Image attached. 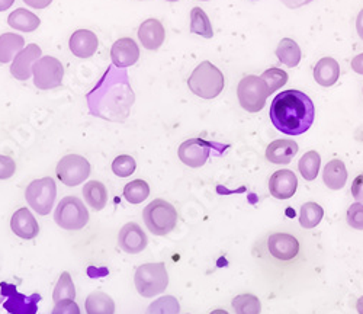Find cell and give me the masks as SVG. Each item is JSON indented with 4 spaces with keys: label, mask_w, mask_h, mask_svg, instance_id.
<instances>
[{
    "label": "cell",
    "mask_w": 363,
    "mask_h": 314,
    "mask_svg": "<svg viewBox=\"0 0 363 314\" xmlns=\"http://www.w3.org/2000/svg\"><path fill=\"white\" fill-rule=\"evenodd\" d=\"M269 117L278 131L286 136H301L311 129L315 108L306 93L289 89L277 95L270 105Z\"/></svg>",
    "instance_id": "1"
},
{
    "label": "cell",
    "mask_w": 363,
    "mask_h": 314,
    "mask_svg": "<svg viewBox=\"0 0 363 314\" xmlns=\"http://www.w3.org/2000/svg\"><path fill=\"white\" fill-rule=\"evenodd\" d=\"M188 86L194 95L202 99H214L224 90L225 79L221 70L213 63L202 61L192 72Z\"/></svg>",
    "instance_id": "2"
},
{
    "label": "cell",
    "mask_w": 363,
    "mask_h": 314,
    "mask_svg": "<svg viewBox=\"0 0 363 314\" xmlns=\"http://www.w3.org/2000/svg\"><path fill=\"white\" fill-rule=\"evenodd\" d=\"M135 288L145 298L156 297L169 287V274L163 262L144 264L137 268L134 275Z\"/></svg>",
    "instance_id": "3"
},
{
    "label": "cell",
    "mask_w": 363,
    "mask_h": 314,
    "mask_svg": "<svg viewBox=\"0 0 363 314\" xmlns=\"http://www.w3.org/2000/svg\"><path fill=\"white\" fill-rule=\"evenodd\" d=\"M147 229L155 236H166L172 233L177 224V211L166 200L151 201L143 211Z\"/></svg>",
    "instance_id": "4"
},
{
    "label": "cell",
    "mask_w": 363,
    "mask_h": 314,
    "mask_svg": "<svg viewBox=\"0 0 363 314\" xmlns=\"http://www.w3.org/2000/svg\"><path fill=\"white\" fill-rule=\"evenodd\" d=\"M269 95L270 92L266 82L255 75H249L241 79L237 87V97L241 108L252 114H256L264 108Z\"/></svg>",
    "instance_id": "5"
},
{
    "label": "cell",
    "mask_w": 363,
    "mask_h": 314,
    "mask_svg": "<svg viewBox=\"0 0 363 314\" xmlns=\"http://www.w3.org/2000/svg\"><path fill=\"white\" fill-rule=\"evenodd\" d=\"M54 220L65 230H82L89 223V211L77 197H66L58 202Z\"/></svg>",
    "instance_id": "6"
},
{
    "label": "cell",
    "mask_w": 363,
    "mask_h": 314,
    "mask_svg": "<svg viewBox=\"0 0 363 314\" xmlns=\"http://www.w3.org/2000/svg\"><path fill=\"white\" fill-rule=\"evenodd\" d=\"M57 197V186L52 178L35 179L28 185L25 191L26 202L40 215H47L54 207Z\"/></svg>",
    "instance_id": "7"
},
{
    "label": "cell",
    "mask_w": 363,
    "mask_h": 314,
    "mask_svg": "<svg viewBox=\"0 0 363 314\" xmlns=\"http://www.w3.org/2000/svg\"><path fill=\"white\" fill-rule=\"evenodd\" d=\"M34 85L41 90H50L62 86L65 77V67L62 61L55 57H41L34 65Z\"/></svg>",
    "instance_id": "8"
},
{
    "label": "cell",
    "mask_w": 363,
    "mask_h": 314,
    "mask_svg": "<svg viewBox=\"0 0 363 314\" xmlns=\"http://www.w3.org/2000/svg\"><path fill=\"white\" fill-rule=\"evenodd\" d=\"M57 178L67 186L83 183L90 175V163L80 154H67L58 162Z\"/></svg>",
    "instance_id": "9"
},
{
    "label": "cell",
    "mask_w": 363,
    "mask_h": 314,
    "mask_svg": "<svg viewBox=\"0 0 363 314\" xmlns=\"http://www.w3.org/2000/svg\"><path fill=\"white\" fill-rule=\"evenodd\" d=\"M211 147V143L203 139H189L180 144L177 151L179 159L189 168H201L208 161Z\"/></svg>",
    "instance_id": "10"
},
{
    "label": "cell",
    "mask_w": 363,
    "mask_h": 314,
    "mask_svg": "<svg viewBox=\"0 0 363 314\" xmlns=\"http://www.w3.org/2000/svg\"><path fill=\"white\" fill-rule=\"evenodd\" d=\"M41 48L37 44H29L12 61L11 73L18 80H28L33 75L34 65L41 58Z\"/></svg>",
    "instance_id": "11"
},
{
    "label": "cell",
    "mask_w": 363,
    "mask_h": 314,
    "mask_svg": "<svg viewBox=\"0 0 363 314\" xmlns=\"http://www.w3.org/2000/svg\"><path fill=\"white\" fill-rule=\"evenodd\" d=\"M267 249L272 256L286 262L296 258L299 252V242L291 234L275 233L269 236Z\"/></svg>",
    "instance_id": "12"
},
{
    "label": "cell",
    "mask_w": 363,
    "mask_h": 314,
    "mask_svg": "<svg viewBox=\"0 0 363 314\" xmlns=\"http://www.w3.org/2000/svg\"><path fill=\"white\" fill-rule=\"evenodd\" d=\"M298 188V178L289 169L277 170L270 176L269 191L270 195L277 200H289L295 195Z\"/></svg>",
    "instance_id": "13"
},
{
    "label": "cell",
    "mask_w": 363,
    "mask_h": 314,
    "mask_svg": "<svg viewBox=\"0 0 363 314\" xmlns=\"http://www.w3.org/2000/svg\"><path fill=\"white\" fill-rule=\"evenodd\" d=\"M119 247L130 255H137L147 247V234L137 223H127L118 234Z\"/></svg>",
    "instance_id": "14"
},
{
    "label": "cell",
    "mask_w": 363,
    "mask_h": 314,
    "mask_svg": "<svg viewBox=\"0 0 363 314\" xmlns=\"http://www.w3.org/2000/svg\"><path fill=\"white\" fill-rule=\"evenodd\" d=\"M111 58L113 65L119 69L131 67L140 58V48L133 38H119L112 45Z\"/></svg>",
    "instance_id": "15"
},
{
    "label": "cell",
    "mask_w": 363,
    "mask_h": 314,
    "mask_svg": "<svg viewBox=\"0 0 363 314\" xmlns=\"http://www.w3.org/2000/svg\"><path fill=\"white\" fill-rule=\"evenodd\" d=\"M138 38L144 48L156 51L162 47L166 38V31L159 19H147L138 28Z\"/></svg>",
    "instance_id": "16"
},
{
    "label": "cell",
    "mask_w": 363,
    "mask_h": 314,
    "mask_svg": "<svg viewBox=\"0 0 363 314\" xmlns=\"http://www.w3.org/2000/svg\"><path fill=\"white\" fill-rule=\"evenodd\" d=\"M11 229L18 237L25 240H31L40 233L38 222L28 208H19L15 211L11 218Z\"/></svg>",
    "instance_id": "17"
},
{
    "label": "cell",
    "mask_w": 363,
    "mask_h": 314,
    "mask_svg": "<svg viewBox=\"0 0 363 314\" xmlns=\"http://www.w3.org/2000/svg\"><path fill=\"white\" fill-rule=\"evenodd\" d=\"M70 50L73 55L79 58H89L92 57L99 45V40L95 33L89 29H79L70 37Z\"/></svg>",
    "instance_id": "18"
},
{
    "label": "cell",
    "mask_w": 363,
    "mask_h": 314,
    "mask_svg": "<svg viewBox=\"0 0 363 314\" xmlns=\"http://www.w3.org/2000/svg\"><path fill=\"white\" fill-rule=\"evenodd\" d=\"M299 147L294 140H275L266 148V159L274 165H289Z\"/></svg>",
    "instance_id": "19"
},
{
    "label": "cell",
    "mask_w": 363,
    "mask_h": 314,
    "mask_svg": "<svg viewBox=\"0 0 363 314\" xmlns=\"http://www.w3.org/2000/svg\"><path fill=\"white\" fill-rule=\"evenodd\" d=\"M339 77H340V66L335 58L324 57L314 67V79L318 85L324 87L336 85Z\"/></svg>",
    "instance_id": "20"
},
{
    "label": "cell",
    "mask_w": 363,
    "mask_h": 314,
    "mask_svg": "<svg viewBox=\"0 0 363 314\" xmlns=\"http://www.w3.org/2000/svg\"><path fill=\"white\" fill-rule=\"evenodd\" d=\"M323 180L327 188L333 191H339L347 182V170L342 161L333 159L330 161L323 172Z\"/></svg>",
    "instance_id": "21"
},
{
    "label": "cell",
    "mask_w": 363,
    "mask_h": 314,
    "mask_svg": "<svg viewBox=\"0 0 363 314\" xmlns=\"http://www.w3.org/2000/svg\"><path fill=\"white\" fill-rule=\"evenodd\" d=\"M83 197L86 202L95 211H102L108 202L106 186L99 180H89L87 183H84Z\"/></svg>",
    "instance_id": "22"
},
{
    "label": "cell",
    "mask_w": 363,
    "mask_h": 314,
    "mask_svg": "<svg viewBox=\"0 0 363 314\" xmlns=\"http://www.w3.org/2000/svg\"><path fill=\"white\" fill-rule=\"evenodd\" d=\"M8 23L13 29L22 31V33H34V31L38 29V26L41 25V21L31 11H26V9L21 8L9 15Z\"/></svg>",
    "instance_id": "23"
},
{
    "label": "cell",
    "mask_w": 363,
    "mask_h": 314,
    "mask_svg": "<svg viewBox=\"0 0 363 314\" xmlns=\"http://www.w3.org/2000/svg\"><path fill=\"white\" fill-rule=\"evenodd\" d=\"M23 45L25 40L18 34L8 33L0 36V63L6 65V63L12 61L23 50Z\"/></svg>",
    "instance_id": "24"
},
{
    "label": "cell",
    "mask_w": 363,
    "mask_h": 314,
    "mask_svg": "<svg viewBox=\"0 0 363 314\" xmlns=\"http://www.w3.org/2000/svg\"><path fill=\"white\" fill-rule=\"evenodd\" d=\"M86 313L87 314H115V303L113 300L102 293H92L86 298Z\"/></svg>",
    "instance_id": "25"
},
{
    "label": "cell",
    "mask_w": 363,
    "mask_h": 314,
    "mask_svg": "<svg viewBox=\"0 0 363 314\" xmlns=\"http://www.w3.org/2000/svg\"><path fill=\"white\" fill-rule=\"evenodd\" d=\"M277 57L282 65L288 67H296L299 65L302 54L299 45L294 40L284 38L277 48Z\"/></svg>",
    "instance_id": "26"
},
{
    "label": "cell",
    "mask_w": 363,
    "mask_h": 314,
    "mask_svg": "<svg viewBox=\"0 0 363 314\" xmlns=\"http://www.w3.org/2000/svg\"><path fill=\"white\" fill-rule=\"evenodd\" d=\"M324 217V210L317 202H306L301 207L299 212V224L304 229L317 227Z\"/></svg>",
    "instance_id": "27"
},
{
    "label": "cell",
    "mask_w": 363,
    "mask_h": 314,
    "mask_svg": "<svg viewBox=\"0 0 363 314\" xmlns=\"http://www.w3.org/2000/svg\"><path fill=\"white\" fill-rule=\"evenodd\" d=\"M191 33L203 38H213L214 29L208 15L201 8H194L191 12Z\"/></svg>",
    "instance_id": "28"
},
{
    "label": "cell",
    "mask_w": 363,
    "mask_h": 314,
    "mask_svg": "<svg viewBox=\"0 0 363 314\" xmlns=\"http://www.w3.org/2000/svg\"><path fill=\"white\" fill-rule=\"evenodd\" d=\"M320 166H321V156L315 150L306 153L301 157L298 163V169L306 180H314L318 176Z\"/></svg>",
    "instance_id": "29"
},
{
    "label": "cell",
    "mask_w": 363,
    "mask_h": 314,
    "mask_svg": "<svg viewBox=\"0 0 363 314\" xmlns=\"http://www.w3.org/2000/svg\"><path fill=\"white\" fill-rule=\"evenodd\" d=\"M231 305L235 314H260L262 313V303L259 297L249 293L234 297L231 301Z\"/></svg>",
    "instance_id": "30"
},
{
    "label": "cell",
    "mask_w": 363,
    "mask_h": 314,
    "mask_svg": "<svg viewBox=\"0 0 363 314\" xmlns=\"http://www.w3.org/2000/svg\"><path fill=\"white\" fill-rule=\"evenodd\" d=\"M150 195V186L143 179L131 180L124 188V198L131 204H141Z\"/></svg>",
    "instance_id": "31"
},
{
    "label": "cell",
    "mask_w": 363,
    "mask_h": 314,
    "mask_svg": "<svg viewBox=\"0 0 363 314\" xmlns=\"http://www.w3.org/2000/svg\"><path fill=\"white\" fill-rule=\"evenodd\" d=\"M74 298H76V288L73 284V279L69 272H63L54 288L52 300L54 303H58L62 300H74Z\"/></svg>",
    "instance_id": "32"
},
{
    "label": "cell",
    "mask_w": 363,
    "mask_h": 314,
    "mask_svg": "<svg viewBox=\"0 0 363 314\" xmlns=\"http://www.w3.org/2000/svg\"><path fill=\"white\" fill-rule=\"evenodd\" d=\"M179 311H180L179 301L172 296H166V297H160L155 303H151L147 310V314H179Z\"/></svg>",
    "instance_id": "33"
},
{
    "label": "cell",
    "mask_w": 363,
    "mask_h": 314,
    "mask_svg": "<svg viewBox=\"0 0 363 314\" xmlns=\"http://www.w3.org/2000/svg\"><path fill=\"white\" fill-rule=\"evenodd\" d=\"M260 77L266 82L270 93L277 92L278 89L285 86L286 82H288V73L282 69H278V67H272V69L266 70Z\"/></svg>",
    "instance_id": "34"
},
{
    "label": "cell",
    "mask_w": 363,
    "mask_h": 314,
    "mask_svg": "<svg viewBox=\"0 0 363 314\" xmlns=\"http://www.w3.org/2000/svg\"><path fill=\"white\" fill-rule=\"evenodd\" d=\"M137 163L134 157L128 154H121L112 162V172L119 178H128L135 172Z\"/></svg>",
    "instance_id": "35"
},
{
    "label": "cell",
    "mask_w": 363,
    "mask_h": 314,
    "mask_svg": "<svg viewBox=\"0 0 363 314\" xmlns=\"http://www.w3.org/2000/svg\"><path fill=\"white\" fill-rule=\"evenodd\" d=\"M347 224L356 230H363V204H352L347 210Z\"/></svg>",
    "instance_id": "36"
},
{
    "label": "cell",
    "mask_w": 363,
    "mask_h": 314,
    "mask_svg": "<svg viewBox=\"0 0 363 314\" xmlns=\"http://www.w3.org/2000/svg\"><path fill=\"white\" fill-rule=\"evenodd\" d=\"M16 172V163L9 156L0 154V179H9Z\"/></svg>",
    "instance_id": "37"
},
{
    "label": "cell",
    "mask_w": 363,
    "mask_h": 314,
    "mask_svg": "<svg viewBox=\"0 0 363 314\" xmlns=\"http://www.w3.org/2000/svg\"><path fill=\"white\" fill-rule=\"evenodd\" d=\"M52 314H80V308L74 300H62L55 303Z\"/></svg>",
    "instance_id": "38"
},
{
    "label": "cell",
    "mask_w": 363,
    "mask_h": 314,
    "mask_svg": "<svg viewBox=\"0 0 363 314\" xmlns=\"http://www.w3.org/2000/svg\"><path fill=\"white\" fill-rule=\"evenodd\" d=\"M352 195L357 202L363 204V173L354 178L352 183Z\"/></svg>",
    "instance_id": "39"
},
{
    "label": "cell",
    "mask_w": 363,
    "mask_h": 314,
    "mask_svg": "<svg viewBox=\"0 0 363 314\" xmlns=\"http://www.w3.org/2000/svg\"><path fill=\"white\" fill-rule=\"evenodd\" d=\"M23 2L34 9H45L51 5L52 0H23Z\"/></svg>",
    "instance_id": "40"
},
{
    "label": "cell",
    "mask_w": 363,
    "mask_h": 314,
    "mask_svg": "<svg viewBox=\"0 0 363 314\" xmlns=\"http://www.w3.org/2000/svg\"><path fill=\"white\" fill-rule=\"evenodd\" d=\"M352 69L357 73V75H363V53L356 55L352 60Z\"/></svg>",
    "instance_id": "41"
},
{
    "label": "cell",
    "mask_w": 363,
    "mask_h": 314,
    "mask_svg": "<svg viewBox=\"0 0 363 314\" xmlns=\"http://www.w3.org/2000/svg\"><path fill=\"white\" fill-rule=\"evenodd\" d=\"M282 2L288 6V8H299V6H302V5H307V4H310L311 0H282Z\"/></svg>",
    "instance_id": "42"
},
{
    "label": "cell",
    "mask_w": 363,
    "mask_h": 314,
    "mask_svg": "<svg viewBox=\"0 0 363 314\" xmlns=\"http://www.w3.org/2000/svg\"><path fill=\"white\" fill-rule=\"evenodd\" d=\"M356 29H357V34L359 37L363 40V9L359 12L357 19H356Z\"/></svg>",
    "instance_id": "43"
},
{
    "label": "cell",
    "mask_w": 363,
    "mask_h": 314,
    "mask_svg": "<svg viewBox=\"0 0 363 314\" xmlns=\"http://www.w3.org/2000/svg\"><path fill=\"white\" fill-rule=\"evenodd\" d=\"M13 4H15V0H0V12L8 11Z\"/></svg>",
    "instance_id": "44"
},
{
    "label": "cell",
    "mask_w": 363,
    "mask_h": 314,
    "mask_svg": "<svg viewBox=\"0 0 363 314\" xmlns=\"http://www.w3.org/2000/svg\"><path fill=\"white\" fill-rule=\"evenodd\" d=\"M356 308H357V313H359V314H363V296L357 300V303H356Z\"/></svg>",
    "instance_id": "45"
},
{
    "label": "cell",
    "mask_w": 363,
    "mask_h": 314,
    "mask_svg": "<svg viewBox=\"0 0 363 314\" xmlns=\"http://www.w3.org/2000/svg\"><path fill=\"white\" fill-rule=\"evenodd\" d=\"M209 314H228V311H225V310H223V308H217V310H214V311H211Z\"/></svg>",
    "instance_id": "46"
},
{
    "label": "cell",
    "mask_w": 363,
    "mask_h": 314,
    "mask_svg": "<svg viewBox=\"0 0 363 314\" xmlns=\"http://www.w3.org/2000/svg\"><path fill=\"white\" fill-rule=\"evenodd\" d=\"M4 303V297L2 296H0V304H2Z\"/></svg>",
    "instance_id": "47"
},
{
    "label": "cell",
    "mask_w": 363,
    "mask_h": 314,
    "mask_svg": "<svg viewBox=\"0 0 363 314\" xmlns=\"http://www.w3.org/2000/svg\"><path fill=\"white\" fill-rule=\"evenodd\" d=\"M167 2H177V0H167Z\"/></svg>",
    "instance_id": "48"
}]
</instances>
